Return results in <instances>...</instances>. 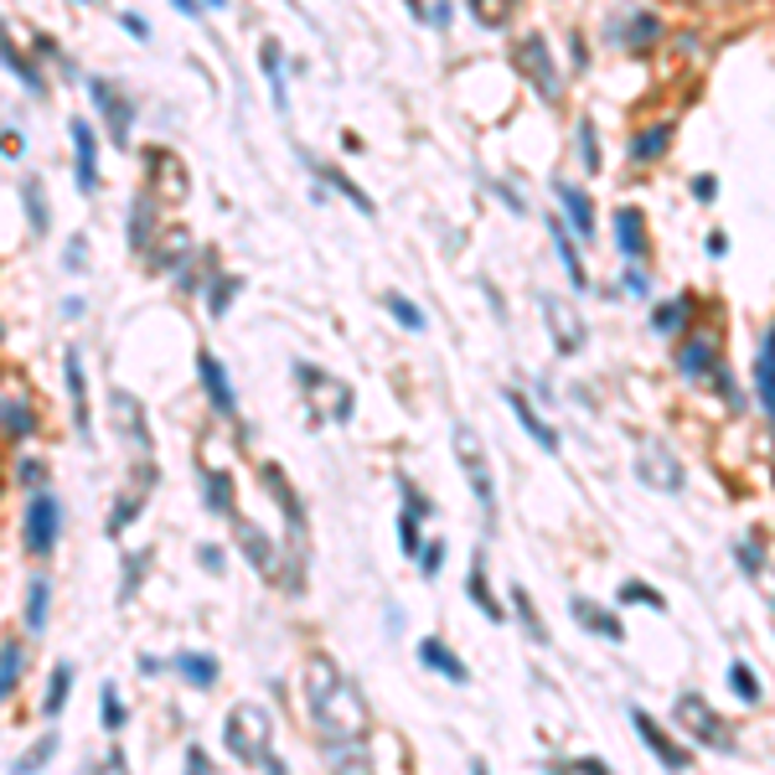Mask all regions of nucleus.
Returning <instances> with one entry per match:
<instances>
[{
  "label": "nucleus",
  "instance_id": "1",
  "mask_svg": "<svg viewBox=\"0 0 775 775\" xmlns=\"http://www.w3.org/2000/svg\"><path fill=\"white\" fill-rule=\"evenodd\" d=\"M305 714L326 745H362L368 739V698L331 656L305 662Z\"/></svg>",
  "mask_w": 775,
  "mask_h": 775
},
{
  "label": "nucleus",
  "instance_id": "2",
  "mask_svg": "<svg viewBox=\"0 0 775 775\" xmlns=\"http://www.w3.org/2000/svg\"><path fill=\"white\" fill-rule=\"evenodd\" d=\"M269 714L259 708V703H239L233 714H228V729H223V739H228V749L239 755L243 765H264V771H284V761L280 755H269Z\"/></svg>",
  "mask_w": 775,
  "mask_h": 775
},
{
  "label": "nucleus",
  "instance_id": "3",
  "mask_svg": "<svg viewBox=\"0 0 775 775\" xmlns=\"http://www.w3.org/2000/svg\"><path fill=\"white\" fill-rule=\"evenodd\" d=\"M672 718L683 724L698 745H708V749H734V734H729V724L708 708V698L703 693H683V698L672 703Z\"/></svg>",
  "mask_w": 775,
  "mask_h": 775
},
{
  "label": "nucleus",
  "instance_id": "4",
  "mask_svg": "<svg viewBox=\"0 0 775 775\" xmlns=\"http://www.w3.org/2000/svg\"><path fill=\"white\" fill-rule=\"evenodd\" d=\"M512 62H517V73L537 89L543 104H558V99H564V78L553 73V58H548V42H543V37H522V42L512 47Z\"/></svg>",
  "mask_w": 775,
  "mask_h": 775
},
{
  "label": "nucleus",
  "instance_id": "5",
  "mask_svg": "<svg viewBox=\"0 0 775 775\" xmlns=\"http://www.w3.org/2000/svg\"><path fill=\"white\" fill-rule=\"evenodd\" d=\"M455 461H461V471H465V481H471L476 502L492 512L496 507L492 465H486V450H481V440H476V430H471V424H455Z\"/></svg>",
  "mask_w": 775,
  "mask_h": 775
},
{
  "label": "nucleus",
  "instance_id": "6",
  "mask_svg": "<svg viewBox=\"0 0 775 775\" xmlns=\"http://www.w3.org/2000/svg\"><path fill=\"white\" fill-rule=\"evenodd\" d=\"M58 533H62L58 496L37 492V496H31V507H27V517H21V543H27L31 553H52V548H58Z\"/></svg>",
  "mask_w": 775,
  "mask_h": 775
},
{
  "label": "nucleus",
  "instance_id": "7",
  "mask_svg": "<svg viewBox=\"0 0 775 775\" xmlns=\"http://www.w3.org/2000/svg\"><path fill=\"white\" fill-rule=\"evenodd\" d=\"M636 476H642L646 486H656V492H683V461H677L662 440H646L642 445V455H636Z\"/></svg>",
  "mask_w": 775,
  "mask_h": 775
},
{
  "label": "nucleus",
  "instance_id": "8",
  "mask_svg": "<svg viewBox=\"0 0 775 775\" xmlns=\"http://www.w3.org/2000/svg\"><path fill=\"white\" fill-rule=\"evenodd\" d=\"M677 368H683L687 378H714L718 393H724V399H734L729 373L718 368V342H714V336H693V342H683V352H677Z\"/></svg>",
  "mask_w": 775,
  "mask_h": 775
},
{
  "label": "nucleus",
  "instance_id": "9",
  "mask_svg": "<svg viewBox=\"0 0 775 775\" xmlns=\"http://www.w3.org/2000/svg\"><path fill=\"white\" fill-rule=\"evenodd\" d=\"M89 93H93V104L104 109V120H109V140H114V145H130V124H134V104L130 99H124L120 89H114V83H104V78H93L89 83Z\"/></svg>",
  "mask_w": 775,
  "mask_h": 775
},
{
  "label": "nucleus",
  "instance_id": "10",
  "mask_svg": "<svg viewBox=\"0 0 775 775\" xmlns=\"http://www.w3.org/2000/svg\"><path fill=\"white\" fill-rule=\"evenodd\" d=\"M631 724H636V734H642L646 745H652V755L667 765V771H687V765H693V749L677 745V739H667V729H662L656 718H646L642 708H631Z\"/></svg>",
  "mask_w": 775,
  "mask_h": 775
},
{
  "label": "nucleus",
  "instance_id": "11",
  "mask_svg": "<svg viewBox=\"0 0 775 775\" xmlns=\"http://www.w3.org/2000/svg\"><path fill=\"white\" fill-rule=\"evenodd\" d=\"M145 165H150V187H145V192L165 197V202L187 197V165H181L177 155H171V150H150Z\"/></svg>",
  "mask_w": 775,
  "mask_h": 775
},
{
  "label": "nucleus",
  "instance_id": "12",
  "mask_svg": "<svg viewBox=\"0 0 775 775\" xmlns=\"http://www.w3.org/2000/svg\"><path fill=\"white\" fill-rule=\"evenodd\" d=\"M543 315H548V331H553V342H558V352H580L584 346V321L568 305H558L553 295H543Z\"/></svg>",
  "mask_w": 775,
  "mask_h": 775
},
{
  "label": "nucleus",
  "instance_id": "13",
  "mask_svg": "<svg viewBox=\"0 0 775 775\" xmlns=\"http://www.w3.org/2000/svg\"><path fill=\"white\" fill-rule=\"evenodd\" d=\"M197 373H202V387H208V399H212V409H218V414H228V419L239 414V399H233V383H228L223 362L202 352V358H197Z\"/></svg>",
  "mask_w": 775,
  "mask_h": 775
},
{
  "label": "nucleus",
  "instance_id": "14",
  "mask_svg": "<svg viewBox=\"0 0 775 775\" xmlns=\"http://www.w3.org/2000/svg\"><path fill=\"white\" fill-rule=\"evenodd\" d=\"M553 197H558V208L568 212V223L580 239H595V208H590V197L574 187V181H553Z\"/></svg>",
  "mask_w": 775,
  "mask_h": 775
},
{
  "label": "nucleus",
  "instance_id": "15",
  "mask_svg": "<svg viewBox=\"0 0 775 775\" xmlns=\"http://www.w3.org/2000/svg\"><path fill=\"white\" fill-rule=\"evenodd\" d=\"M568 615H574V621H580L590 636H605V642H626V626H621L611 611H600L595 600H568Z\"/></svg>",
  "mask_w": 775,
  "mask_h": 775
},
{
  "label": "nucleus",
  "instance_id": "16",
  "mask_svg": "<svg viewBox=\"0 0 775 775\" xmlns=\"http://www.w3.org/2000/svg\"><path fill=\"white\" fill-rule=\"evenodd\" d=\"M73 145H78V187L93 192L99 187V140H93L89 120H73Z\"/></svg>",
  "mask_w": 775,
  "mask_h": 775
},
{
  "label": "nucleus",
  "instance_id": "17",
  "mask_svg": "<svg viewBox=\"0 0 775 775\" xmlns=\"http://www.w3.org/2000/svg\"><path fill=\"white\" fill-rule=\"evenodd\" d=\"M419 662H424L430 672H440V677H450V683H465V677H471V667H465L461 656L450 652L440 636H424V642H419Z\"/></svg>",
  "mask_w": 775,
  "mask_h": 775
},
{
  "label": "nucleus",
  "instance_id": "18",
  "mask_svg": "<svg viewBox=\"0 0 775 775\" xmlns=\"http://www.w3.org/2000/svg\"><path fill=\"white\" fill-rule=\"evenodd\" d=\"M68 393H73V424H78V434L89 440L93 434V409H89V378H83V362H78V352H68Z\"/></svg>",
  "mask_w": 775,
  "mask_h": 775
},
{
  "label": "nucleus",
  "instance_id": "19",
  "mask_svg": "<svg viewBox=\"0 0 775 775\" xmlns=\"http://www.w3.org/2000/svg\"><path fill=\"white\" fill-rule=\"evenodd\" d=\"M264 486L274 496H280V507H284V522H290V543L300 548V533H305V512H300V496L290 492V481H284L280 465H264Z\"/></svg>",
  "mask_w": 775,
  "mask_h": 775
},
{
  "label": "nucleus",
  "instance_id": "20",
  "mask_svg": "<svg viewBox=\"0 0 775 775\" xmlns=\"http://www.w3.org/2000/svg\"><path fill=\"white\" fill-rule=\"evenodd\" d=\"M109 409H114V424L130 434V445L150 455V424H145V414H140V403H134L130 393H114V399H109Z\"/></svg>",
  "mask_w": 775,
  "mask_h": 775
},
{
  "label": "nucleus",
  "instance_id": "21",
  "mask_svg": "<svg viewBox=\"0 0 775 775\" xmlns=\"http://www.w3.org/2000/svg\"><path fill=\"white\" fill-rule=\"evenodd\" d=\"M507 409H512V414H517V424H522V430H527V434H533L537 445H543V450H558V430H548V424L537 419V409H533V403H527V393H517V387H507Z\"/></svg>",
  "mask_w": 775,
  "mask_h": 775
},
{
  "label": "nucleus",
  "instance_id": "22",
  "mask_svg": "<svg viewBox=\"0 0 775 775\" xmlns=\"http://www.w3.org/2000/svg\"><path fill=\"white\" fill-rule=\"evenodd\" d=\"M233 522H239V543H243V553L254 558V568L264 574V580H274V574H280V558H274V548L264 543V533H259L254 522H243V517H233Z\"/></svg>",
  "mask_w": 775,
  "mask_h": 775
},
{
  "label": "nucleus",
  "instance_id": "23",
  "mask_svg": "<svg viewBox=\"0 0 775 775\" xmlns=\"http://www.w3.org/2000/svg\"><path fill=\"white\" fill-rule=\"evenodd\" d=\"M615 243H621V254H626V259L646 254V223H642V212H636V208L615 212Z\"/></svg>",
  "mask_w": 775,
  "mask_h": 775
},
{
  "label": "nucleus",
  "instance_id": "24",
  "mask_svg": "<svg viewBox=\"0 0 775 775\" xmlns=\"http://www.w3.org/2000/svg\"><path fill=\"white\" fill-rule=\"evenodd\" d=\"M465 590H471V600L481 605V615L486 621H502V605H496V595H492V580H486V564L481 558H471V574H465Z\"/></svg>",
  "mask_w": 775,
  "mask_h": 775
},
{
  "label": "nucleus",
  "instance_id": "25",
  "mask_svg": "<svg viewBox=\"0 0 775 775\" xmlns=\"http://www.w3.org/2000/svg\"><path fill=\"white\" fill-rule=\"evenodd\" d=\"M155 208H150V197H134V208H130V249L134 254H145L150 243H155Z\"/></svg>",
  "mask_w": 775,
  "mask_h": 775
},
{
  "label": "nucleus",
  "instance_id": "26",
  "mask_svg": "<svg viewBox=\"0 0 775 775\" xmlns=\"http://www.w3.org/2000/svg\"><path fill=\"white\" fill-rule=\"evenodd\" d=\"M755 383H761V403H765V414H771V424H775V331L765 336V346H761V362H755Z\"/></svg>",
  "mask_w": 775,
  "mask_h": 775
},
{
  "label": "nucleus",
  "instance_id": "27",
  "mask_svg": "<svg viewBox=\"0 0 775 775\" xmlns=\"http://www.w3.org/2000/svg\"><path fill=\"white\" fill-rule=\"evenodd\" d=\"M553 249H558V259H564V269H568V280H574V290H584L590 284V274H584V264H580V249H574V239H568V228L553 218Z\"/></svg>",
  "mask_w": 775,
  "mask_h": 775
},
{
  "label": "nucleus",
  "instance_id": "28",
  "mask_svg": "<svg viewBox=\"0 0 775 775\" xmlns=\"http://www.w3.org/2000/svg\"><path fill=\"white\" fill-rule=\"evenodd\" d=\"M6 440H16V445H21V440H31V409H27V399H21V393H6Z\"/></svg>",
  "mask_w": 775,
  "mask_h": 775
},
{
  "label": "nucleus",
  "instance_id": "29",
  "mask_svg": "<svg viewBox=\"0 0 775 775\" xmlns=\"http://www.w3.org/2000/svg\"><path fill=\"white\" fill-rule=\"evenodd\" d=\"M177 672L192 687H212V683H218V662H212V656H197V652H181L177 656Z\"/></svg>",
  "mask_w": 775,
  "mask_h": 775
},
{
  "label": "nucleus",
  "instance_id": "30",
  "mask_svg": "<svg viewBox=\"0 0 775 775\" xmlns=\"http://www.w3.org/2000/svg\"><path fill=\"white\" fill-rule=\"evenodd\" d=\"M16 683H21V642H6L0 646V698L11 703L16 698Z\"/></svg>",
  "mask_w": 775,
  "mask_h": 775
},
{
  "label": "nucleus",
  "instance_id": "31",
  "mask_svg": "<svg viewBox=\"0 0 775 775\" xmlns=\"http://www.w3.org/2000/svg\"><path fill=\"white\" fill-rule=\"evenodd\" d=\"M667 145H672V124H652V130H642L631 140V155H636V161H656Z\"/></svg>",
  "mask_w": 775,
  "mask_h": 775
},
{
  "label": "nucleus",
  "instance_id": "32",
  "mask_svg": "<svg viewBox=\"0 0 775 775\" xmlns=\"http://www.w3.org/2000/svg\"><path fill=\"white\" fill-rule=\"evenodd\" d=\"M21 202H27L31 233H47V228H52V218H47V197H42V181H21Z\"/></svg>",
  "mask_w": 775,
  "mask_h": 775
},
{
  "label": "nucleus",
  "instance_id": "33",
  "mask_svg": "<svg viewBox=\"0 0 775 775\" xmlns=\"http://www.w3.org/2000/svg\"><path fill=\"white\" fill-rule=\"evenodd\" d=\"M259 58H264V73H269V83H274V104L290 109V93H284V68H280V42L269 37V42L259 47Z\"/></svg>",
  "mask_w": 775,
  "mask_h": 775
},
{
  "label": "nucleus",
  "instance_id": "34",
  "mask_svg": "<svg viewBox=\"0 0 775 775\" xmlns=\"http://www.w3.org/2000/svg\"><path fill=\"white\" fill-rule=\"evenodd\" d=\"M512 605H517V621H522V631H527V636H533L537 646L548 642V631H543V621H537L533 600H527V590H522V584H512Z\"/></svg>",
  "mask_w": 775,
  "mask_h": 775
},
{
  "label": "nucleus",
  "instance_id": "35",
  "mask_svg": "<svg viewBox=\"0 0 775 775\" xmlns=\"http://www.w3.org/2000/svg\"><path fill=\"white\" fill-rule=\"evenodd\" d=\"M68 693H73V667L62 662V667L52 672V693H47L42 714H47V718H58V714H62V703H68Z\"/></svg>",
  "mask_w": 775,
  "mask_h": 775
},
{
  "label": "nucleus",
  "instance_id": "36",
  "mask_svg": "<svg viewBox=\"0 0 775 775\" xmlns=\"http://www.w3.org/2000/svg\"><path fill=\"white\" fill-rule=\"evenodd\" d=\"M47 600H52L47 580H31V590H27V631H42L47 626Z\"/></svg>",
  "mask_w": 775,
  "mask_h": 775
},
{
  "label": "nucleus",
  "instance_id": "37",
  "mask_svg": "<svg viewBox=\"0 0 775 775\" xmlns=\"http://www.w3.org/2000/svg\"><path fill=\"white\" fill-rule=\"evenodd\" d=\"M6 68H11V73L21 78V83H27L31 93H42V78H37V68H31V62L21 58V52H16V42H11V37H6Z\"/></svg>",
  "mask_w": 775,
  "mask_h": 775
},
{
  "label": "nucleus",
  "instance_id": "38",
  "mask_svg": "<svg viewBox=\"0 0 775 775\" xmlns=\"http://www.w3.org/2000/svg\"><path fill=\"white\" fill-rule=\"evenodd\" d=\"M208 502H212V512H233V481L228 476H218V471H208Z\"/></svg>",
  "mask_w": 775,
  "mask_h": 775
},
{
  "label": "nucleus",
  "instance_id": "39",
  "mask_svg": "<svg viewBox=\"0 0 775 775\" xmlns=\"http://www.w3.org/2000/svg\"><path fill=\"white\" fill-rule=\"evenodd\" d=\"M471 11H476L481 27H507L512 0H471Z\"/></svg>",
  "mask_w": 775,
  "mask_h": 775
},
{
  "label": "nucleus",
  "instance_id": "40",
  "mask_svg": "<svg viewBox=\"0 0 775 775\" xmlns=\"http://www.w3.org/2000/svg\"><path fill=\"white\" fill-rule=\"evenodd\" d=\"M387 311H393V321H399L403 331H424V315H419V305H414V300L387 295Z\"/></svg>",
  "mask_w": 775,
  "mask_h": 775
},
{
  "label": "nucleus",
  "instance_id": "41",
  "mask_svg": "<svg viewBox=\"0 0 775 775\" xmlns=\"http://www.w3.org/2000/svg\"><path fill=\"white\" fill-rule=\"evenodd\" d=\"M99 714H104V729H124V703L114 683H104V693H99Z\"/></svg>",
  "mask_w": 775,
  "mask_h": 775
},
{
  "label": "nucleus",
  "instance_id": "42",
  "mask_svg": "<svg viewBox=\"0 0 775 775\" xmlns=\"http://www.w3.org/2000/svg\"><path fill=\"white\" fill-rule=\"evenodd\" d=\"M729 683H734V693H739L745 703H761V683H755V672H749L745 662H734V667H729Z\"/></svg>",
  "mask_w": 775,
  "mask_h": 775
},
{
  "label": "nucleus",
  "instance_id": "43",
  "mask_svg": "<svg viewBox=\"0 0 775 775\" xmlns=\"http://www.w3.org/2000/svg\"><path fill=\"white\" fill-rule=\"evenodd\" d=\"M321 177H326V181H331V187H336V192H342V197H352V202H358L362 212H373V202L362 197V187H352V181H346L342 171H331V165H321Z\"/></svg>",
  "mask_w": 775,
  "mask_h": 775
},
{
  "label": "nucleus",
  "instance_id": "44",
  "mask_svg": "<svg viewBox=\"0 0 775 775\" xmlns=\"http://www.w3.org/2000/svg\"><path fill=\"white\" fill-rule=\"evenodd\" d=\"M239 295V280H228V274H218L212 280V295H208V305H212V315H223L228 311V300Z\"/></svg>",
  "mask_w": 775,
  "mask_h": 775
},
{
  "label": "nucleus",
  "instance_id": "45",
  "mask_svg": "<svg viewBox=\"0 0 775 775\" xmlns=\"http://www.w3.org/2000/svg\"><path fill=\"white\" fill-rule=\"evenodd\" d=\"M652 326H656V331H677V326H687V300H672V305H662Z\"/></svg>",
  "mask_w": 775,
  "mask_h": 775
},
{
  "label": "nucleus",
  "instance_id": "46",
  "mask_svg": "<svg viewBox=\"0 0 775 775\" xmlns=\"http://www.w3.org/2000/svg\"><path fill=\"white\" fill-rule=\"evenodd\" d=\"M631 27H636V31H631V37H626L631 47H652V42H656V31H662V21H656V16L646 11V16H636Z\"/></svg>",
  "mask_w": 775,
  "mask_h": 775
},
{
  "label": "nucleus",
  "instance_id": "47",
  "mask_svg": "<svg viewBox=\"0 0 775 775\" xmlns=\"http://www.w3.org/2000/svg\"><path fill=\"white\" fill-rule=\"evenodd\" d=\"M621 600H642V605H652V611H667V600L656 595L652 584H636V580H631V584H621Z\"/></svg>",
  "mask_w": 775,
  "mask_h": 775
},
{
  "label": "nucleus",
  "instance_id": "48",
  "mask_svg": "<svg viewBox=\"0 0 775 775\" xmlns=\"http://www.w3.org/2000/svg\"><path fill=\"white\" fill-rule=\"evenodd\" d=\"M580 155H584V171H600V150H595V124L580 120Z\"/></svg>",
  "mask_w": 775,
  "mask_h": 775
},
{
  "label": "nucleus",
  "instance_id": "49",
  "mask_svg": "<svg viewBox=\"0 0 775 775\" xmlns=\"http://www.w3.org/2000/svg\"><path fill=\"white\" fill-rule=\"evenodd\" d=\"M419 517H424V512H414V507H403V517H399V537L409 553H419Z\"/></svg>",
  "mask_w": 775,
  "mask_h": 775
},
{
  "label": "nucleus",
  "instance_id": "50",
  "mask_svg": "<svg viewBox=\"0 0 775 775\" xmlns=\"http://www.w3.org/2000/svg\"><path fill=\"white\" fill-rule=\"evenodd\" d=\"M419 558H424V564H419V568H424V580H434V574H440V558H445V543L434 537V543H430L424 553H419Z\"/></svg>",
  "mask_w": 775,
  "mask_h": 775
},
{
  "label": "nucleus",
  "instance_id": "51",
  "mask_svg": "<svg viewBox=\"0 0 775 775\" xmlns=\"http://www.w3.org/2000/svg\"><path fill=\"white\" fill-rule=\"evenodd\" d=\"M16 481H27V486H42V461H21V465H16Z\"/></svg>",
  "mask_w": 775,
  "mask_h": 775
},
{
  "label": "nucleus",
  "instance_id": "52",
  "mask_svg": "<svg viewBox=\"0 0 775 775\" xmlns=\"http://www.w3.org/2000/svg\"><path fill=\"white\" fill-rule=\"evenodd\" d=\"M120 21H124V31H130L134 42H150V27H145V21H140V16H130V11H124Z\"/></svg>",
  "mask_w": 775,
  "mask_h": 775
},
{
  "label": "nucleus",
  "instance_id": "53",
  "mask_svg": "<svg viewBox=\"0 0 775 775\" xmlns=\"http://www.w3.org/2000/svg\"><path fill=\"white\" fill-rule=\"evenodd\" d=\"M693 197H698V202H714V177H693Z\"/></svg>",
  "mask_w": 775,
  "mask_h": 775
},
{
  "label": "nucleus",
  "instance_id": "54",
  "mask_svg": "<svg viewBox=\"0 0 775 775\" xmlns=\"http://www.w3.org/2000/svg\"><path fill=\"white\" fill-rule=\"evenodd\" d=\"M202 564H208L212 574H223V548H212V543H208V548H202Z\"/></svg>",
  "mask_w": 775,
  "mask_h": 775
},
{
  "label": "nucleus",
  "instance_id": "55",
  "mask_svg": "<svg viewBox=\"0 0 775 775\" xmlns=\"http://www.w3.org/2000/svg\"><path fill=\"white\" fill-rule=\"evenodd\" d=\"M68 264H73V269H83V239H73V243H68Z\"/></svg>",
  "mask_w": 775,
  "mask_h": 775
},
{
  "label": "nucleus",
  "instance_id": "56",
  "mask_svg": "<svg viewBox=\"0 0 775 775\" xmlns=\"http://www.w3.org/2000/svg\"><path fill=\"white\" fill-rule=\"evenodd\" d=\"M626 290H636V295H646V274H636V269H631V274H626Z\"/></svg>",
  "mask_w": 775,
  "mask_h": 775
},
{
  "label": "nucleus",
  "instance_id": "57",
  "mask_svg": "<svg viewBox=\"0 0 775 775\" xmlns=\"http://www.w3.org/2000/svg\"><path fill=\"white\" fill-rule=\"evenodd\" d=\"M177 11H187V16H197V0H171Z\"/></svg>",
  "mask_w": 775,
  "mask_h": 775
},
{
  "label": "nucleus",
  "instance_id": "58",
  "mask_svg": "<svg viewBox=\"0 0 775 775\" xmlns=\"http://www.w3.org/2000/svg\"><path fill=\"white\" fill-rule=\"evenodd\" d=\"M409 11H414V16H430V11H424V0H409Z\"/></svg>",
  "mask_w": 775,
  "mask_h": 775
},
{
  "label": "nucleus",
  "instance_id": "59",
  "mask_svg": "<svg viewBox=\"0 0 775 775\" xmlns=\"http://www.w3.org/2000/svg\"><path fill=\"white\" fill-rule=\"evenodd\" d=\"M208 6H223V0H208Z\"/></svg>",
  "mask_w": 775,
  "mask_h": 775
},
{
  "label": "nucleus",
  "instance_id": "60",
  "mask_svg": "<svg viewBox=\"0 0 775 775\" xmlns=\"http://www.w3.org/2000/svg\"><path fill=\"white\" fill-rule=\"evenodd\" d=\"M78 6H89V0H78Z\"/></svg>",
  "mask_w": 775,
  "mask_h": 775
}]
</instances>
